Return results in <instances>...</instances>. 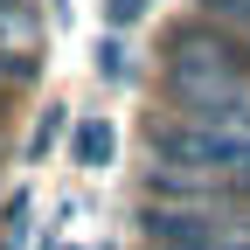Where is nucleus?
Wrapping results in <instances>:
<instances>
[{
    "label": "nucleus",
    "mask_w": 250,
    "mask_h": 250,
    "mask_svg": "<svg viewBox=\"0 0 250 250\" xmlns=\"http://www.w3.org/2000/svg\"><path fill=\"white\" fill-rule=\"evenodd\" d=\"M146 7H153V0H104V21H111V28H132Z\"/></svg>",
    "instance_id": "nucleus-4"
},
{
    "label": "nucleus",
    "mask_w": 250,
    "mask_h": 250,
    "mask_svg": "<svg viewBox=\"0 0 250 250\" xmlns=\"http://www.w3.org/2000/svg\"><path fill=\"white\" fill-rule=\"evenodd\" d=\"M215 250H250V236H223V243H215Z\"/></svg>",
    "instance_id": "nucleus-7"
},
{
    "label": "nucleus",
    "mask_w": 250,
    "mask_h": 250,
    "mask_svg": "<svg viewBox=\"0 0 250 250\" xmlns=\"http://www.w3.org/2000/svg\"><path fill=\"white\" fill-rule=\"evenodd\" d=\"M146 236H153V250H215L223 243L208 215H188V208H153L146 215Z\"/></svg>",
    "instance_id": "nucleus-1"
},
{
    "label": "nucleus",
    "mask_w": 250,
    "mask_h": 250,
    "mask_svg": "<svg viewBox=\"0 0 250 250\" xmlns=\"http://www.w3.org/2000/svg\"><path fill=\"white\" fill-rule=\"evenodd\" d=\"M202 14H208V21H229V28L250 35V0H202Z\"/></svg>",
    "instance_id": "nucleus-3"
},
{
    "label": "nucleus",
    "mask_w": 250,
    "mask_h": 250,
    "mask_svg": "<svg viewBox=\"0 0 250 250\" xmlns=\"http://www.w3.org/2000/svg\"><path fill=\"white\" fill-rule=\"evenodd\" d=\"M56 132H62V111H49V118H42V132H35V153H49V139H56Z\"/></svg>",
    "instance_id": "nucleus-6"
},
{
    "label": "nucleus",
    "mask_w": 250,
    "mask_h": 250,
    "mask_svg": "<svg viewBox=\"0 0 250 250\" xmlns=\"http://www.w3.org/2000/svg\"><path fill=\"white\" fill-rule=\"evenodd\" d=\"M98 70H104V77H125V49H118V42L98 49Z\"/></svg>",
    "instance_id": "nucleus-5"
},
{
    "label": "nucleus",
    "mask_w": 250,
    "mask_h": 250,
    "mask_svg": "<svg viewBox=\"0 0 250 250\" xmlns=\"http://www.w3.org/2000/svg\"><path fill=\"white\" fill-rule=\"evenodd\" d=\"M111 146H118V139H111L104 118H83V125H77V167H111Z\"/></svg>",
    "instance_id": "nucleus-2"
}]
</instances>
